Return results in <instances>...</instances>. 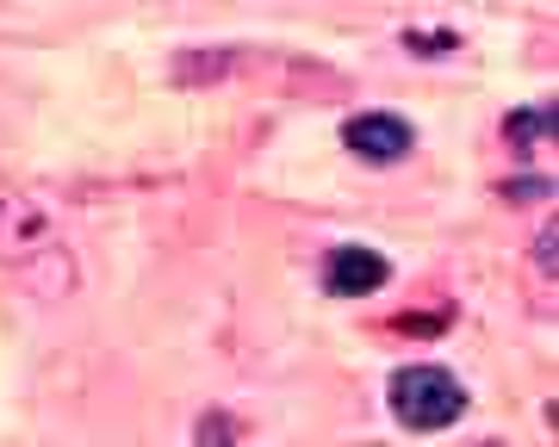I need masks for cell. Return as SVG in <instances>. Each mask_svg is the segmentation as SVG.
<instances>
[{
    "label": "cell",
    "instance_id": "cell-1",
    "mask_svg": "<svg viewBox=\"0 0 559 447\" xmlns=\"http://www.w3.org/2000/svg\"><path fill=\"white\" fill-rule=\"evenodd\" d=\"M0 262L13 274H25L38 292H69L75 286V267H69V249H62L57 224L44 218L25 193H13V186H0Z\"/></svg>",
    "mask_w": 559,
    "mask_h": 447
},
{
    "label": "cell",
    "instance_id": "cell-5",
    "mask_svg": "<svg viewBox=\"0 0 559 447\" xmlns=\"http://www.w3.org/2000/svg\"><path fill=\"white\" fill-rule=\"evenodd\" d=\"M503 137L516 143V149L554 143V100H540V106H522V112H510V119H503Z\"/></svg>",
    "mask_w": 559,
    "mask_h": 447
},
{
    "label": "cell",
    "instance_id": "cell-2",
    "mask_svg": "<svg viewBox=\"0 0 559 447\" xmlns=\"http://www.w3.org/2000/svg\"><path fill=\"white\" fill-rule=\"evenodd\" d=\"M392 416L404 428H448L466 416V386L448 366H399L392 373Z\"/></svg>",
    "mask_w": 559,
    "mask_h": 447
},
{
    "label": "cell",
    "instance_id": "cell-8",
    "mask_svg": "<svg viewBox=\"0 0 559 447\" xmlns=\"http://www.w3.org/2000/svg\"><path fill=\"white\" fill-rule=\"evenodd\" d=\"M535 262L547 267V274H554V224H547V237H540V243H535Z\"/></svg>",
    "mask_w": 559,
    "mask_h": 447
},
{
    "label": "cell",
    "instance_id": "cell-6",
    "mask_svg": "<svg viewBox=\"0 0 559 447\" xmlns=\"http://www.w3.org/2000/svg\"><path fill=\"white\" fill-rule=\"evenodd\" d=\"M404 44H411L417 57H448L460 38H454V32H404Z\"/></svg>",
    "mask_w": 559,
    "mask_h": 447
},
{
    "label": "cell",
    "instance_id": "cell-4",
    "mask_svg": "<svg viewBox=\"0 0 559 447\" xmlns=\"http://www.w3.org/2000/svg\"><path fill=\"white\" fill-rule=\"evenodd\" d=\"M385 280H392V262H385L380 249L342 243V249H330V262H323V292H330V299H367V292H380Z\"/></svg>",
    "mask_w": 559,
    "mask_h": 447
},
{
    "label": "cell",
    "instance_id": "cell-7",
    "mask_svg": "<svg viewBox=\"0 0 559 447\" xmlns=\"http://www.w3.org/2000/svg\"><path fill=\"white\" fill-rule=\"evenodd\" d=\"M503 193L510 200H554V181H510Z\"/></svg>",
    "mask_w": 559,
    "mask_h": 447
},
{
    "label": "cell",
    "instance_id": "cell-3",
    "mask_svg": "<svg viewBox=\"0 0 559 447\" xmlns=\"http://www.w3.org/2000/svg\"><path fill=\"white\" fill-rule=\"evenodd\" d=\"M342 143H348V156H360L367 168H392L417 149V131H411L399 112H360V119H348Z\"/></svg>",
    "mask_w": 559,
    "mask_h": 447
}]
</instances>
